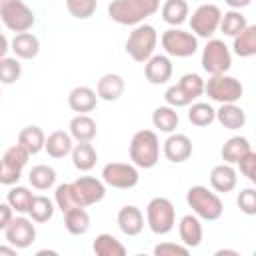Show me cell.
<instances>
[{
    "label": "cell",
    "mask_w": 256,
    "mask_h": 256,
    "mask_svg": "<svg viewBox=\"0 0 256 256\" xmlns=\"http://www.w3.org/2000/svg\"><path fill=\"white\" fill-rule=\"evenodd\" d=\"M160 0H112L108 4V16L122 26H138L148 16L156 14Z\"/></svg>",
    "instance_id": "1"
},
{
    "label": "cell",
    "mask_w": 256,
    "mask_h": 256,
    "mask_svg": "<svg viewBox=\"0 0 256 256\" xmlns=\"http://www.w3.org/2000/svg\"><path fill=\"white\" fill-rule=\"evenodd\" d=\"M130 160L136 168H152L160 160V140L152 130H138L130 140Z\"/></svg>",
    "instance_id": "2"
},
{
    "label": "cell",
    "mask_w": 256,
    "mask_h": 256,
    "mask_svg": "<svg viewBox=\"0 0 256 256\" xmlns=\"http://www.w3.org/2000/svg\"><path fill=\"white\" fill-rule=\"evenodd\" d=\"M186 202L188 206L192 208V212L202 218V220H208V222H214L222 216L224 212V206H222V200L216 192L208 190L206 186H192L188 188L186 192Z\"/></svg>",
    "instance_id": "3"
},
{
    "label": "cell",
    "mask_w": 256,
    "mask_h": 256,
    "mask_svg": "<svg viewBox=\"0 0 256 256\" xmlns=\"http://www.w3.org/2000/svg\"><path fill=\"white\" fill-rule=\"evenodd\" d=\"M158 44V32L154 26L150 24H138L128 40H126V52L132 60L136 62H146L152 54H154V48Z\"/></svg>",
    "instance_id": "4"
},
{
    "label": "cell",
    "mask_w": 256,
    "mask_h": 256,
    "mask_svg": "<svg viewBox=\"0 0 256 256\" xmlns=\"http://www.w3.org/2000/svg\"><path fill=\"white\" fill-rule=\"evenodd\" d=\"M202 94H204V80L198 74H184L178 80V84L170 86L164 92V100L168 106L180 108L192 104V100H196Z\"/></svg>",
    "instance_id": "5"
},
{
    "label": "cell",
    "mask_w": 256,
    "mask_h": 256,
    "mask_svg": "<svg viewBox=\"0 0 256 256\" xmlns=\"http://www.w3.org/2000/svg\"><path fill=\"white\" fill-rule=\"evenodd\" d=\"M146 222H148V226L154 234H158V236L168 234L176 224L174 204L164 196L152 198L146 206Z\"/></svg>",
    "instance_id": "6"
},
{
    "label": "cell",
    "mask_w": 256,
    "mask_h": 256,
    "mask_svg": "<svg viewBox=\"0 0 256 256\" xmlns=\"http://www.w3.org/2000/svg\"><path fill=\"white\" fill-rule=\"evenodd\" d=\"M0 20L8 30L16 34L28 32L36 22L32 8L26 6L22 0H4L0 4Z\"/></svg>",
    "instance_id": "7"
},
{
    "label": "cell",
    "mask_w": 256,
    "mask_h": 256,
    "mask_svg": "<svg viewBox=\"0 0 256 256\" xmlns=\"http://www.w3.org/2000/svg\"><path fill=\"white\" fill-rule=\"evenodd\" d=\"M204 92L214 102L230 104V102H238L242 98L244 88H242L240 80H236L234 76L214 74V76L208 78V82H204Z\"/></svg>",
    "instance_id": "8"
},
{
    "label": "cell",
    "mask_w": 256,
    "mask_h": 256,
    "mask_svg": "<svg viewBox=\"0 0 256 256\" xmlns=\"http://www.w3.org/2000/svg\"><path fill=\"white\" fill-rule=\"evenodd\" d=\"M162 48L168 56H176V58H188L194 56L198 50V38L192 32H184L180 28H170L162 34L160 38Z\"/></svg>",
    "instance_id": "9"
},
{
    "label": "cell",
    "mask_w": 256,
    "mask_h": 256,
    "mask_svg": "<svg viewBox=\"0 0 256 256\" xmlns=\"http://www.w3.org/2000/svg\"><path fill=\"white\" fill-rule=\"evenodd\" d=\"M232 66V54L228 46L222 40H208L202 50V68L214 76V74H226Z\"/></svg>",
    "instance_id": "10"
},
{
    "label": "cell",
    "mask_w": 256,
    "mask_h": 256,
    "mask_svg": "<svg viewBox=\"0 0 256 256\" xmlns=\"http://www.w3.org/2000/svg\"><path fill=\"white\" fill-rule=\"evenodd\" d=\"M28 150L22 148L20 144H14L10 146L4 156H2V164H0V184H6V186H12L20 180V174H22V168L28 164Z\"/></svg>",
    "instance_id": "11"
},
{
    "label": "cell",
    "mask_w": 256,
    "mask_h": 256,
    "mask_svg": "<svg viewBox=\"0 0 256 256\" xmlns=\"http://www.w3.org/2000/svg\"><path fill=\"white\" fill-rule=\"evenodd\" d=\"M138 180H140V174L134 164L110 162L102 168V182L112 188L128 190V188H134L138 184Z\"/></svg>",
    "instance_id": "12"
},
{
    "label": "cell",
    "mask_w": 256,
    "mask_h": 256,
    "mask_svg": "<svg viewBox=\"0 0 256 256\" xmlns=\"http://www.w3.org/2000/svg\"><path fill=\"white\" fill-rule=\"evenodd\" d=\"M220 18H222V10L216 4H202L192 12L190 18V28L196 36L200 38H210L218 26H220Z\"/></svg>",
    "instance_id": "13"
},
{
    "label": "cell",
    "mask_w": 256,
    "mask_h": 256,
    "mask_svg": "<svg viewBox=\"0 0 256 256\" xmlns=\"http://www.w3.org/2000/svg\"><path fill=\"white\" fill-rule=\"evenodd\" d=\"M6 232V242L12 244L16 250H24L28 246H32V242L36 240V228L32 224V220L24 218V216H16L10 220V224L4 228Z\"/></svg>",
    "instance_id": "14"
},
{
    "label": "cell",
    "mask_w": 256,
    "mask_h": 256,
    "mask_svg": "<svg viewBox=\"0 0 256 256\" xmlns=\"http://www.w3.org/2000/svg\"><path fill=\"white\" fill-rule=\"evenodd\" d=\"M72 188H74V194H76V200L82 208L86 206H92L96 202H100L104 196H106V186L102 180L98 178H92V176H80L78 180L72 182Z\"/></svg>",
    "instance_id": "15"
},
{
    "label": "cell",
    "mask_w": 256,
    "mask_h": 256,
    "mask_svg": "<svg viewBox=\"0 0 256 256\" xmlns=\"http://www.w3.org/2000/svg\"><path fill=\"white\" fill-rule=\"evenodd\" d=\"M144 64V74L150 84H166L174 70L170 58L164 54H152Z\"/></svg>",
    "instance_id": "16"
},
{
    "label": "cell",
    "mask_w": 256,
    "mask_h": 256,
    "mask_svg": "<svg viewBox=\"0 0 256 256\" xmlns=\"http://www.w3.org/2000/svg\"><path fill=\"white\" fill-rule=\"evenodd\" d=\"M162 152L170 162L180 164V162H186L192 156V142L186 134H170L164 142Z\"/></svg>",
    "instance_id": "17"
},
{
    "label": "cell",
    "mask_w": 256,
    "mask_h": 256,
    "mask_svg": "<svg viewBox=\"0 0 256 256\" xmlns=\"http://www.w3.org/2000/svg\"><path fill=\"white\" fill-rule=\"evenodd\" d=\"M116 222H118V228L126 236H138L144 228V214L140 212V208L128 204V206H122L118 210Z\"/></svg>",
    "instance_id": "18"
},
{
    "label": "cell",
    "mask_w": 256,
    "mask_h": 256,
    "mask_svg": "<svg viewBox=\"0 0 256 256\" xmlns=\"http://www.w3.org/2000/svg\"><path fill=\"white\" fill-rule=\"evenodd\" d=\"M238 184V176H236V170L224 162V164H218L212 168L210 172V186L216 190V192H232Z\"/></svg>",
    "instance_id": "19"
},
{
    "label": "cell",
    "mask_w": 256,
    "mask_h": 256,
    "mask_svg": "<svg viewBox=\"0 0 256 256\" xmlns=\"http://www.w3.org/2000/svg\"><path fill=\"white\" fill-rule=\"evenodd\" d=\"M124 88H126L124 78L120 74H112L110 72V74H104L98 80V84H96V96L102 98V100H106V102H114V100H118L124 94Z\"/></svg>",
    "instance_id": "20"
},
{
    "label": "cell",
    "mask_w": 256,
    "mask_h": 256,
    "mask_svg": "<svg viewBox=\"0 0 256 256\" xmlns=\"http://www.w3.org/2000/svg\"><path fill=\"white\" fill-rule=\"evenodd\" d=\"M96 100H98L96 92H94L92 88H88V86H76V88L70 90V94H68V106H70L74 112H78V114H88V112H92V110L96 108Z\"/></svg>",
    "instance_id": "21"
},
{
    "label": "cell",
    "mask_w": 256,
    "mask_h": 256,
    "mask_svg": "<svg viewBox=\"0 0 256 256\" xmlns=\"http://www.w3.org/2000/svg\"><path fill=\"white\" fill-rule=\"evenodd\" d=\"M216 120L226 128V130H240L246 124V112L236 104H220V108L216 110Z\"/></svg>",
    "instance_id": "22"
},
{
    "label": "cell",
    "mask_w": 256,
    "mask_h": 256,
    "mask_svg": "<svg viewBox=\"0 0 256 256\" xmlns=\"http://www.w3.org/2000/svg\"><path fill=\"white\" fill-rule=\"evenodd\" d=\"M178 232H180V240L188 248H196L202 242V224H200L198 216H192V214L182 216V220L178 224Z\"/></svg>",
    "instance_id": "23"
},
{
    "label": "cell",
    "mask_w": 256,
    "mask_h": 256,
    "mask_svg": "<svg viewBox=\"0 0 256 256\" xmlns=\"http://www.w3.org/2000/svg\"><path fill=\"white\" fill-rule=\"evenodd\" d=\"M44 150L52 158H64L66 154L72 152V136L64 130H54L44 140Z\"/></svg>",
    "instance_id": "24"
},
{
    "label": "cell",
    "mask_w": 256,
    "mask_h": 256,
    "mask_svg": "<svg viewBox=\"0 0 256 256\" xmlns=\"http://www.w3.org/2000/svg\"><path fill=\"white\" fill-rule=\"evenodd\" d=\"M12 50L18 58H24V60H32L38 56L40 52V40L30 34V32H20L14 36L12 40Z\"/></svg>",
    "instance_id": "25"
},
{
    "label": "cell",
    "mask_w": 256,
    "mask_h": 256,
    "mask_svg": "<svg viewBox=\"0 0 256 256\" xmlns=\"http://www.w3.org/2000/svg\"><path fill=\"white\" fill-rule=\"evenodd\" d=\"M234 54L240 58H250L256 54V26L248 24L240 34L234 36Z\"/></svg>",
    "instance_id": "26"
},
{
    "label": "cell",
    "mask_w": 256,
    "mask_h": 256,
    "mask_svg": "<svg viewBox=\"0 0 256 256\" xmlns=\"http://www.w3.org/2000/svg\"><path fill=\"white\" fill-rule=\"evenodd\" d=\"M96 160H98V152L90 142H78L76 146H72V162L80 172L92 170Z\"/></svg>",
    "instance_id": "27"
},
{
    "label": "cell",
    "mask_w": 256,
    "mask_h": 256,
    "mask_svg": "<svg viewBox=\"0 0 256 256\" xmlns=\"http://www.w3.org/2000/svg\"><path fill=\"white\" fill-rule=\"evenodd\" d=\"M70 136L78 142H90L96 136V122L88 114H78L70 120Z\"/></svg>",
    "instance_id": "28"
},
{
    "label": "cell",
    "mask_w": 256,
    "mask_h": 256,
    "mask_svg": "<svg viewBox=\"0 0 256 256\" xmlns=\"http://www.w3.org/2000/svg\"><path fill=\"white\" fill-rule=\"evenodd\" d=\"M64 226L74 236L86 234L88 228H90V216H88V212L82 206H76V208L64 212Z\"/></svg>",
    "instance_id": "29"
},
{
    "label": "cell",
    "mask_w": 256,
    "mask_h": 256,
    "mask_svg": "<svg viewBox=\"0 0 256 256\" xmlns=\"http://www.w3.org/2000/svg\"><path fill=\"white\" fill-rule=\"evenodd\" d=\"M44 132L40 126H26L18 134V144L28 150V154H38L44 148Z\"/></svg>",
    "instance_id": "30"
},
{
    "label": "cell",
    "mask_w": 256,
    "mask_h": 256,
    "mask_svg": "<svg viewBox=\"0 0 256 256\" xmlns=\"http://www.w3.org/2000/svg\"><path fill=\"white\" fill-rule=\"evenodd\" d=\"M252 148H250V142H248V138H244V136H232V138H228L226 142H224V146H222V158H224V162H228V164H236L244 154H248Z\"/></svg>",
    "instance_id": "31"
},
{
    "label": "cell",
    "mask_w": 256,
    "mask_h": 256,
    "mask_svg": "<svg viewBox=\"0 0 256 256\" xmlns=\"http://www.w3.org/2000/svg\"><path fill=\"white\" fill-rule=\"evenodd\" d=\"M162 20L170 26H178L188 18V2L186 0H166L162 4Z\"/></svg>",
    "instance_id": "32"
},
{
    "label": "cell",
    "mask_w": 256,
    "mask_h": 256,
    "mask_svg": "<svg viewBox=\"0 0 256 256\" xmlns=\"http://www.w3.org/2000/svg\"><path fill=\"white\" fill-rule=\"evenodd\" d=\"M178 112L176 108L172 106H158L154 112H152V124L160 130V132H166V134H172L178 126Z\"/></svg>",
    "instance_id": "33"
},
{
    "label": "cell",
    "mask_w": 256,
    "mask_h": 256,
    "mask_svg": "<svg viewBox=\"0 0 256 256\" xmlns=\"http://www.w3.org/2000/svg\"><path fill=\"white\" fill-rule=\"evenodd\" d=\"M28 180L36 190H48L56 182V170L46 164H36L28 172Z\"/></svg>",
    "instance_id": "34"
},
{
    "label": "cell",
    "mask_w": 256,
    "mask_h": 256,
    "mask_svg": "<svg viewBox=\"0 0 256 256\" xmlns=\"http://www.w3.org/2000/svg\"><path fill=\"white\" fill-rule=\"evenodd\" d=\"M92 250L98 256H124L126 254L124 244L120 240H116L112 234H100V236H96V240L92 244Z\"/></svg>",
    "instance_id": "35"
},
{
    "label": "cell",
    "mask_w": 256,
    "mask_h": 256,
    "mask_svg": "<svg viewBox=\"0 0 256 256\" xmlns=\"http://www.w3.org/2000/svg\"><path fill=\"white\" fill-rule=\"evenodd\" d=\"M248 26V22H246V16L240 12V10H230V12H226V14H222V18H220V30L226 34V36H236V34H240L244 28Z\"/></svg>",
    "instance_id": "36"
},
{
    "label": "cell",
    "mask_w": 256,
    "mask_h": 256,
    "mask_svg": "<svg viewBox=\"0 0 256 256\" xmlns=\"http://www.w3.org/2000/svg\"><path fill=\"white\" fill-rule=\"evenodd\" d=\"M188 120L194 126H200V128L210 126L216 120V110L206 102H194L188 110Z\"/></svg>",
    "instance_id": "37"
},
{
    "label": "cell",
    "mask_w": 256,
    "mask_h": 256,
    "mask_svg": "<svg viewBox=\"0 0 256 256\" xmlns=\"http://www.w3.org/2000/svg\"><path fill=\"white\" fill-rule=\"evenodd\" d=\"M28 214L34 222L42 224V222H48L54 214V204L52 200H48L46 196H34L32 198V204L28 208Z\"/></svg>",
    "instance_id": "38"
},
{
    "label": "cell",
    "mask_w": 256,
    "mask_h": 256,
    "mask_svg": "<svg viewBox=\"0 0 256 256\" xmlns=\"http://www.w3.org/2000/svg\"><path fill=\"white\" fill-rule=\"evenodd\" d=\"M32 198H34V194H32L26 186H14V188L8 192V204H10V208H12L14 212H18V214L28 212V208H30V204H32Z\"/></svg>",
    "instance_id": "39"
},
{
    "label": "cell",
    "mask_w": 256,
    "mask_h": 256,
    "mask_svg": "<svg viewBox=\"0 0 256 256\" xmlns=\"http://www.w3.org/2000/svg\"><path fill=\"white\" fill-rule=\"evenodd\" d=\"M54 200H56V206L62 210V214L68 212V210H72V208H76V206H80L78 200H76L72 182H64V184H60V186L56 188V192H54Z\"/></svg>",
    "instance_id": "40"
},
{
    "label": "cell",
    "mask_w": 256,
    "mask_h": 256,
    "mask_svg": "<svg viewBox=\"0 0 256 256\" xmlns=\"http://www.w3.org/2000/svg\"><path fill=\"white\" fill-rule=\"evenodd\" d=\"M22 74L20 62L16 58H0V82L2 84H14Z\"/></svg>",
    "instance_id": "41"
},
{
    "label": "cell",
    "mask_w": 256,
    "mask_h": 256,
    "mask_svg": "<svg viewBox=\"0 0 256 256\" xmlns=\"http://www.w3.org/2000/svg\"><path fill=\"white\" fill-rule=\"evenodd\" d=\"M98 0H66V8L68 12L78 18V20H86L96 12Z\"/></svg>",
    "instance_id": "42"
},
{
    "label": "cell",
    "mask_w": 256,
    "mask_h": 256,
    "mask_svg": "<svg viewBox=\"0 0 256 256\" xmlns=\"http://www.w3.org/2000/svg\"><path fill=\"white\" fill-rule=\"evenodd\" d=\"M236 202H238V208L244 214H248V216H254L256 214V190L254 188H244L238 194Z\"/></svg>",
    "instance_id": "43"
},
{
    "label": "cell",
    "mask_w": 256,
    "mask_h": 256,
    "mask_svg": "<svg viewBox=\"0 0 256 256\" xmlns=\"http://www.w3.org/2000/svg\"><path fill=\"white\" fill-rule=\"evenodd\" d=\"M190 248L188 246H182V244H176V242H162L158 246H154V254L156 256H188Z\"/></svg>",
    "instance_id": "44"
},
{
    "label": "cell",
    "mask_w": 256,
    "mask_h": 256,
    "mask_svg": "<svg viewBox=\"0 0 256 256\" xmlns=\"http://www.w3.org/2000/svg\"><path fill=\"white\" fill-rule=\"evenodd\" d=\"M236 164L240 166L242 176H246L250 182H256V154L252 150L248 154H244Z\"/></svg>",
    "instance_id": "45"
},
{
    "label": "cell",
    "mask_w": 256,
    "mask_h": 256,
    "mask_svg": "<svg viewBox=\"0 0 256 256\" xmlns=\"http://www.w3.org/2000/svg\"><path fill=\"white\" fill-rule=\"evenodd\" d=\"M14 210L10 208V204L6 202V204H2L0 202V230H4L8 224H10V220L14 218V214H12Z\"/></svg>",
    "instance_id": "46"
},
{
    "label": "cell",
    "mask_w": 256,
    "mask_h": 256,
    "mask_svg": "<svg viewBox=\"0 0 256 256\" xmlns=\"http://www.w3.org/2000/svg\"><path fill=\"white\" fill-rule=\"evenodd\" d=\"M232 10H240V8H246V6H250V2L252 0H224Z\"/></svg>",
    "instance_id": "47"
},
{
    "label": "cell",
    "mask_w": 256,
    "mask_h": 256,
    "mask_svg": "<svg viewBox=\"0 0 256 256\" xmlns=\"http://www.w3.org/2000/svg\"><path fill=\"white\" fill-rule=\"evenodd\" d=\"M8 50H10V44H8V38H6L4 34H0V58H4Z\"/></svg>",
    "instance_id": "48"
},
{
    "label": "cell",
    "mask_w": 256,
    "mask_h": 256,
    "mask_svg": "<svg viewBox=\"0 0 256 256\" xmlns=\"http://www.w3.org/2000/svg\"><path fill=\"white\" fill-rule=\"evenodd\" d=\"M0 254H6V256H16V248L10 244V246H0Z\"/></svg>",
    "instance_id": "49"
},
{
    "label": "cell",
    "mask_w": 256,
    "mask_h": 256,
    "mask_svg": "<svg viewBox=\"0 0 256 256\" xmlns=\"http://www.w3.org/2000/svg\"><path fill=\"white\" fill-rule=\"evenodd\" d=\"M2 2H4V0H0V4H2Z\"/></svg>",
    "instance_id": "50"
},
{
    "label": "cell",
    "mask_w": 256,
    "mask_h": 256,
    "mask_svg": "<svg viewBox=\"0 0 256 256\" xmlns=\"http://www.w3.org/2000/svg\"><path fill=\"white\" fill-rule=\"evenodd\" d=\"M0 164H2V158H0Z\"/></svg>",
    "instance_id": "51"
},
{
    "label": "cell",
    "mask_w": 256,
    "mask_h": 256,
    "mask_svg": "<svg viewBox=\"0 0 256 256\" xmlns=\"http://www.w3.org/2000/svg\"><path fill=\"white\" fill-rule=\"evenodd\" d=\"M0 96H2V94H0Z\"/></svg>",
    "instance_id": "52"
}]
</instances>
